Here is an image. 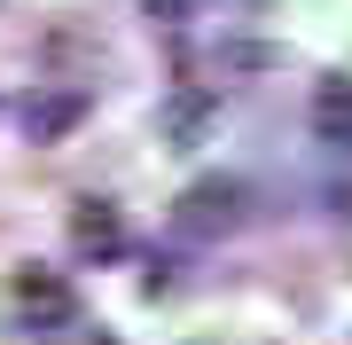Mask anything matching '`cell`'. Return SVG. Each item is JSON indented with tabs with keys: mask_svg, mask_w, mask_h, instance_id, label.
Instances as JSON below:
<instances>
[{
	"mask_svg": "<svg viewBox=\"0 0 352 345\" xmlns=\"http://www.w3.org/2000/svg\"><path fill=\"white\" fill-rule=\"evenodd\" d=\"M16 314L39 337H63V330H78V291L63 275H16Z\"/></svg>",
	"mask_w": 352,
	"mask_h": 345,
	"instance_id": "obj_1",
	"label": "cell"
},
{
	"mask_svg": "<svg viewBox=\"0 0 352 345\" xmlns=\"http://www.w3.org/2000/svg\"><path fill=\"white\" fill-rule=\"evenodd\" d=\"M243 220V180H196L180 196V228L188 236H227Z\"/></svg>",
	"mask_w": 352,
	"mask_h": 345,
	"instance_id": "obj_2",
	"label": "cell"
},
{
	"mask_svg": "<svg viewBox=\"0 0 352 345\" xmlns=\"http://www.w3.org/2000/svg\"><path fill=\"white\" fill-rule=\"evenodd\" d=\"M78 118H87V94H78V87H39V94H24V141H63Z\"/></svg>",
	"mask_w": 352,
	"mask_h": 345,
	"instance_id": "obj_3",
	"label": "cell"
},
{
	"mask_svg": "<svg viewBox=\"0 0 352 345\" xmlns=\"http://www.w3.org/2000/svg\"><path fill=\"white\" fill-rule=\"evenodd\" d=\"M71 243H78L87 259H118V251H126V220H118V205L87 196V205L71 212Z\"/></svg>",
	"mask_w": 352,
	"mask_h": 345,
	"instance_id": "obj_4",
	"label": "cell"
},
{
	"mask_svg": "<svg viewBox=\"0 0 352 345\" xmlns=\"http://www.w3.org/2000/svg\"><path fill=\"white\" fill-rule=\"evenodd\" d=\"M314 126H321V141L352 149V79H329V87L314 94Z\"/></svg>",
	"mask_w": 352,
	"mask_h": 345,
	"instance_id": "obj_5",
	"label": "cell"
},
{
	"mask_svg": "<svg viewBox=\"0 0 352 345\" xmlns=\"http://www.w3.org/2000/svg\"><path fill=\"white\" fill-rule=\"evenodd\" d=\"M149 8L164 16V24H188V16H196V0H149Z\"/></svg>",
	"mask_w": 352,
	"mask_h": 345,
	"instance_id": "obj_6",
	"label": "cell"
}]
</instances>
